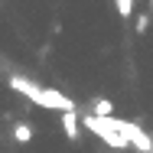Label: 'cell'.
Segmentation results:
<instances>
[{
  "mask_svg": "<svg viewBox=\"0 0 153 153\" xmlns=\"http://www.w3.org/2000/svg\"><path fill=\"white\" fill-rule=\"evenodd\" d=\"M111 127L121 134V140L127 143V147H134V150H140V153H153V140H150V134H147V130H143L137 121L111 117Z\"/></svg>",
  "mask_w": 153,
  "mask_h": 153,
  "instance_id": "7a4b0ae2",
  "label": "cell"
},
{
  "mask_svg": "<svg viewBox=\"0 0 153 153\" xmlns=\"http://www.w3.org/2000/svg\"><path fill=\"white\" fill-rule=\"evenodd\" d=\"M62 121V134L72 140V143H78V137H82V117L75 114V111H68V114H59Z\"/></svg>",
  "mask_w": 153,
  "mask_h": 153,
  "instance_id": "3957f363",
  "label": "cell"
},
{
  "mask_svg": "<svg viewBox=\"0 0 153 153\" xmlns=\"http://www.w3.org/2000/svg\"><path fill=\"white\" fill-rule=\"evenodd\" d=\"M91 114L94 117H114V104L108 98H94L91 101Z\"/></svg>",
  "mask_w": 153,
  "mask_h": 153,
  "instance_id": "277c9868",
  "label": "cell"
},
{
  "mask_svg": "<svg viewBox=\"0 0 153 153\" xmlns=\"http://www.w3.org/2000/svg\"><path fill=\"white\" fill-rule=\"evenodd\" d=\"M134 3H137V0H114V10H117L121 20H130V16H134Z\"/></svg>",
  "mask_w": 153,
  "mask_h": 153,
  "instance_id": "8992f818",
  "label": "cell"
},
{
  "mask_svg": "<svg viewBox=\"0 0 153 153\" xmlns=\"http://www.w3.org/2000/svg\"><path fill=\"white\" fill-rule=\"evenodd\" d=\"M13 140H16V143H30V140H33V127L26 121L13 124Z\"/></svg>",
  "mask_w": 153,
  "mask_h": 153,
  "instance_id": "5b68a950",
  "label": "cell"
},
{
  "mask_svg": "<svg viewBox=\"0 0 153 153\" xmlns=\"http://www.w3.org/2000/svg\"><path fill=\"white\" fill-rule=\"evenodd\" d=\"M7 85H10L16 94H23L26 101H33L36 108L59 111V114H68V111H75V101H72L65 91H59V88H46V85L33 82V78H26V75H10V78H7Z\"/></svg>",
  "mask_w": 153,
  "mask_h": 153,
  "instance_id": "6da1fadb",
  "label": "cell"
},
{
  "mask_svg": "<svg viewBox=\"0 0 153 153\" xmlns=\"http://www.w3.org/2000/svg\"><path fill=\"white\" fill-rule=\"evenodd\" d=\"M134 26H137V33H147V26H150V16H147V13H140Z\"/></svg>",
  "mask_w": 153,
  "mask_h": 153,
  "instance_id": "52a82bcc",
  "label": "cell"
}]
</instances>
